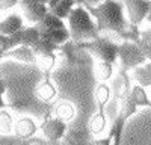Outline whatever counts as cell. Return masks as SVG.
Masks as SVG:
<instances>
[{
  "mask_svg": "<svg viewBox=\"0 0 151 145\" xmlns=\"http://www.w3.org/2000/svg\"><path fill=\"white\" fill-rule=\"evenodd\" d=\"M86 11L94 18L98 32L109 30L118 33L125 41H139L137 27L129 24V20L125 18L124 3L119 0H103L97 6H88Z\"/></svg>",
  "mask_w": 151,
  "mask_h": 145,
  "instance_id": "obj_1",
  "label": "cell"
},
{
  "mask_svg": "<svg viewBox=\"0 0 151 145\" xmlns=\"http://www.w3.org/2000/svg\"><path fill=\"white\" fill-rule=\"evenodd\" d=\"M68 30L73 42H88L100 38V32L97 29V24L91 14L86 11L85 6L77 5L74 6L73 11L70 12V15L67 18Z\"/></svg>",
  "mask_w": 151,
  "mask_h": 145,
  "instance_id": "obj_2",
  "label": "cell"
},
{
  "mask_svg": "<svg viewBox=\"0 0 151 145\" xmlns=\"http://www.w3.org/2000/svg\"><path fill=\"white\" fill-rule=\"evenodd\" d=\"M77 44V42H76ZM82 50L89 52L92 56H95L100 62H109L115 64L118 60V44L107 38H97L88 42H79L77 44Z\"/></svg>",
  "mask_w": 151,
  "mask_h": 145,
  "instance_id": "obj_3",
  "label": "cell"
},
{
  "mask_svg": "<svg viewBox=\"0 0 151 145\" xmlns=\"http://www.w3.org/2000/svg\"><path fill=\"white\" fill-rule=\"evenodd\" d=\"M118 60L121 64V70L125 71L141 67L147 62L139 44L133 41H124L122 44H118Z\"/></svg>",
  "mask_w": 151,
  "mask_h": 145,
  "instance_id": "obj_4",
  "label": "cell"
},
{
  "mask_svg": "<svg viewBox=\"0 0 151 145\" xmlns=\"http://www.w3.org/2000/svg\"><path fill=\"white\" fill-rule=\"evenodd\" d=\"M18 5L23 12V18L32 24L40 23L48 12V6L45 0H20Z\"/></svg>",
  "mask_w": 151,
  "mask_h": 145,
  "instance_id": "obj_5",
  "label": "cell"
},
{
  "mask_svg": "<svg viewBox=\"0 0 151 145\" xmlns=\"http://www.w3.org/2000/svg\"><path fill=\"white\" fill-rule=\"evenodd\" d=\"M122 3L127 9V20L130 26L137 27L145 20L148 11L151 8L150 0H122Z\"/></svg>",
  "mask_w": 151,
  "mask_h": 145,
  "instance_id": "obj_6",
  "label": "cell"
},
{
  "mask_svg": "<svg viewBox=\"0 0 151 145\" xmlns=\"http://www.w3.org/2000/svg\"><path fill=\"white\" fill-rule=\"evenodd\" d=\"M67 130H68L67 123L60 121L56 116H47L45 121L41 124L42 136L47 141H50V142H59L62 138L67 135Z\"/></svg>",
  "mask_w": 151,
  "mask_h": 145,
  "instance_id": "obj_7",
  "label": "cell"
},
{
  "mask_svg": "<svg viewBox=\"0 0 151 145\" xmlns=\"http://www.w3.org/2000/svg\"><path fill=\"white\" fill-rule=\"evenodd\" d=\"M130 91H132V80H130L129 72L125 70H119L116 77L112 82V86H110L113 100H116L121 104L122 101L127 100V97L130 95Z\"/></svg>",
  "mask_w": 151,
  "mask_h": 145,
  "instance_id": "obj_8",
  "label": "cell"
},
{
  "mask_svg": "<svg viewBox=\"0 0 151 145\" xmlns=\"http://www.w3.org/2000/svg\"><path fill=\"white\" fill-rule=\"evenodd\" d=\"M38 128L40 127H38L36 121L33 118L21 116L14 123V130H12V133L15 135V138H20V139H32L36 135Z\"/></svg>",
  "mask_w": 151,
  "mask_h": 145,
  "instance_id": "obj_9",
  "label": "cell"
},
{
  "mask_svg": "<svg viewBox=\"0 0 151 145\" xmlns=\"http://www.w3.org/2000/svg\"><path fill=\"white\" fill-rule=\"evenodd\" d=\"M3 59H14L23 64H30L33 65L36 62V55L33 52V48L29 45H17L14 48H11L9 52L5 53Z\"/></svg>",
  "mask_w": 151,
  "mask_h": 145,
  "instance_id": "obj_10",
  "label": "cell"
},
{
  "mask_svg": "<svg viewBox=\"0 0 151 145\" xmlns=\"http://www.w3.org/2000/svg\"><path fill=\"white\" fill-rule=\"evenodd\" d=\"M127 119H129V116L125 115L121 109H119L118 115L112 119L109 131H107V136H110V139H112V145H121L122 133H124V127H125Z\"/></svg>",
  "mask_w": 151,
  "mask_h": 145,
  "instance_id": "obj_11",
  "label": "cell"
},
{
  "mask_svg": "<svg viewBox=\"0 0 151 145\" xmlns=\"http://www.w3.org/2000/svg\"><path fill=\"white\" fill-rule=\"evenodd\" d=\"M24 29V18L20 14H11L5 18L0 20V35H14Z\"/></svg>",
  "mask_w": 151,
  "mask_h": 145,
  "instance_id": "obj_12",
  "label": "cell"
},
{
  "mask_svg": "<svg viewBox=\"0 0 151 145\" xmlns=\"http://www.w3.org/2000/svg\"><path fill=\"white\" fill-rule=\"evenodd\" d=\"M36 97L44 103H52L58 97V89L55 83L50 80V76H44V80L38 85L36 88Z\"/></svg>",
  "mask_w": 151,
  "mask_h": 145,
  "instance_id": "obj_13",
  "label": "cell"
},
{
  "mask_svg": "<svg viewBox=\"0 0 151 145\" xmlns=\"http://www.w3.org/2000/svg\"><path fill=\"white\" fill-rule=\"evenodd\" d=\"M127 101L136 107H151V98L148 97L145 88L139 86V85H133L132 86V91H130V95L127 97Z\"/></svg>",
  "mask_w": 151,
  "mask_h": 145,
  "instance_id": "obj_14",
  "label": "cell"
},
{
  "mask_svg": "<svg viewBox=\"0 0 151 145\" xmlns=\"http://www.w3.org/2000/svg\"><path fill=\"white\" fill-rule=\"evenodd\" d=\"M88 128H89L91 135H94V136H98V135H101V133L106 131V128H107V116L104 113V109H97V112L89 119Z\"/></svg>",
  "mask_w": 151,
  "mask_h": 145,
  "instance_id": "obj_15",
  "label": "cell"
},
{
  "mask_svg": "<svg viewBox=\"0 0 151 145\" xmlns=\"http://www.w3.org/2000/svg\"><path fill=\"white\" fill-rule=\"evenodd\" d=\"M41 38L52 41L53 44H56L58 47L65 44L68 41H71V36H70V30L68 27H59V29H53V30H47V32H40Z\"/></svg>",
  "mask_w": 151,
  "mask_h": 145,
  "instance_id": "obj_16",
  "label": "cell"
},
{
  "mask_svg": "<svg viewBox=\"0 0 151 145\" xmlns=\"http://www.w3.org/2000/svg\"><path fill=\"white\" fill-rule=\"evenodd\" d=\"M35 26L38 27V30L40 32H47V30H53V29H59V27H65V20H62L59 17H56L55 14H52V12H47V14L44 15V18L36 23Z\"/></svg>",
  "mask_w": 151,
  "mask_h": 145,
  "instance_id": "obj_17",
  "label": "cell"
},
{
  "mask_svg": "<svg viewBox=\"0 0 151 145\" xmlns=\"http://www.w3.org/2000/svg\"><path fill=\"white\" fill-rule=\"evenodd\" d=\"M56 62H58V55H56V52H55V53L38 55V56H36V62H35V65L44 72V76H48V74H50V71L55 68Z\"/></svg>",
  "mask_w": 151,
  "mask_h": 145,
  "instance_id": "obj_18",
  "label": "cell"
},
{
  "mask_svg": "<svg viewBox=\"0 0 151 145\" xmlns=\"http://www.w3.org/2000/svg\"><path fill=\"white\" fill-rule=\"evenodd\" d=\"M55 116L64 121V123H68L76 116V106L71 101H60L55 107Z\"/></svg>",
  "mask_w": 151,
  "mask_h": 145,
  "instance_id": "obj_19",
  "label": "cell"
},
{
  "mask_svg": "<svg viewBox=\"0 0 151 145\" xmlns=\"http://www.w3.org/2000/svg\"><path fill=\"white\" fill-rule=\"evenodd\" d=\"M95 103H97V109H106V104L109 103V100L112 98V92H110V86L107 83H98V86L95 89Z\"/></svg>",
  "mask_w": 151,
  "mask_h": 145,
  "instance_id": "obj_20",
  "label": "cell"
},
{
  "mask_svg": "<svg viewBox=\"0 0 151 145\" xmlns=\"http://www.w3.org/2000/svg\"><path fill=\"white\" fill-rule=\"evenodd\" d=\"M77 2H82V0H60L56 6H53L52 9H50V12L55 14L56 17L62 18V20H67L70 12L73 11V8L76 6Z\"/></svg>",
  "mask_w": 151,
  "mask_h": 145,
  "instance_id": "obj_21",
  "label": "cell"
},
{
  "mask_svg": "<svg viewBox=\"0 0 151 145\" xmlns=\"http://www.w3.org/2000/svg\"><path fill=\"white\" fill-rule=\"evenodd\" d=\"M20 36H21V45H29V47H33L41 38L40 30H38L36 26H29V27L21 29Z\"/></svg>",
  "mask_w": 151,
  "mask_h": 145,
  "instance_id": "obj_22",
  "label": "cell"
},
{
  "mask_svg": "<svg viewBox=\"0 0 151 145\" xmlns=\"http://www.w3.org/2000/svg\"><path fill=\"white\" fill-rule=\"evenodd\" d=\"M132 71V77L136 80V85H139L142 88H151V72L145 68V65L136 67Z\"/></svg>",
  "mask_w": 151,
  "mask_h": 145,
  "instance_id": "obj_23",
  "label": "cell"
},
{
  "mask_svg": "<svg viewBox=\"0 0 151 145\" xmlns=\"http://www.w3.org/2000/svg\"><path fill=\"white\" fill-rule=\"evenodd\" d=\"M95 77L98 80V83H106L107 80H110L113 77V64L109 62H100L95 67Z\"/></svg>",
  "mask_w": 151,
  "mask_h": 145,
  "instance_id": "obj_24",
  "label": "cell"
},
{
  "mask_svg": "<svg viewBox=\"0 0 151 145\" xmlns=\"http://www.w3.org/2000/svg\"><path fill=\"white\" fill-rule=\"evenodd\" d=\"M14 130V119L6 109H0V135H11Z\"/></svg>",
  "mask_w": 151,
  "mask_h": 145,
  "instance_id": "obj_25",
  "label": "cell"
},
{
  "mask_svg": "<svg viewBox=\"0 0 151 145\" xmlns=\"http://www.w3.org/2000/svg\"><path fill=\"white\" fill-rule=\"evenodd\" d=\"M6 88H8V85H6V82H5V79L0 76V109H6L8 107V104H6V101H5V92H6Z\"/></svg>",
  "mask_w": 151,
  "mask_h": 145,
  "instance_id": "obj_26",
  "label": "cell"
},
{
  "mask_svg": "<svg viewBox=\"0 0 151 145\" xmlns=\"http://www.w3.org/2000/svg\"><path fill=\"white\" fill-rule=\"evenodd\" d=\"M11 50V47H9V42H8V36L5 35H0V60L3 59L5 53Z\"/></svg>",
  "mask_w": 151,
  "mask_h": 145,
  "instance_id": "obj_27",
  "label": "cell"
},
{
  "mask_svg": "<svg viewBox=\"0 0 151 145\" xmlns=\"http://www.w3.org/2000/svg\"><path fill=\"white\" fill-rule=\"evenodd\" d=\"M20 0H0V11H6L18 5Z\"/></svg>",
  "mask_w": 151,
  "mask_h": 145,
  "instance_id": "obj_28",
  "label": "cell"
},
{
  "mask_svg": "<svg viewBox=\"0 0 151 145\" xmlns=\"http://www.w3.org/2000/svg\"><path fill=\"white\" fill-rule=\"evenodd\" d=\"M89 145H112V139L110 136H104V138H97L94 141H91Z\"/></svg>",
  "mask_w": 151,
  "mask_h": 145,
  "instance_id": "obj_29",
  "label": "cell"
},
{
  "mask_svg": "<svg viewBox=\"0 0 151 145\" xmlns=\"http://www.w3.org/2000/svg\"><path fill=\"white\" fill-rule=\"evenodd\" d=\"M139 41L151 44V29H147L144 32H139Z\"/></svg>",
  "mask_w": 151,
  "mask_h": 145,
  "instance_id": "obj_30",
  "label": "cell"
},
{
  "mask_svg": "<svg viewBox=\"0 0 151 145\" xmlns=\"http://www.w3.org/2000/svg\"><path fill=\"white\" fill-rule=\"evenodd\" d=\"M45 2H47V6H48V11H50L53 6H56V5L60 2V0H45Z\"/></svg>",
  "mask_w": 151,
  "mask_h": 145,
  "instance_id": "obj_31",
  "label": "cell"
},
{
  "mask_svg": "<svg viewBox=\"0 0 151 145\" xmlns=\"http://www.w3.org/2000/svg\"><path fill=\"white\" fill-rule=\"evenodd\" d=\"M150 2H151V0H150ZM145 20L151 24V8H150V11H148V14H147V17H145Z\"/></svg>",
  "mask_w": 151,
  "mask_h": 145,
  "instance_id": "obj_32",
  "label": "cell"
},
{
  "mask_svg": "<svg viewBox=\"0 0 151 145\" xmlns=\"http://www.w3.org/2000/svg\"><path fill=\"white\" fill-rule=\"evenodd\" d=\"M144 65H145V68H147V70H148V71L151 72V62H145Z\"/></svg>",
  "mask_w": 151,
  "mask_h": 145,
  "instance_id": "obj_33",
  "label": "cell"
}]
</instances>
